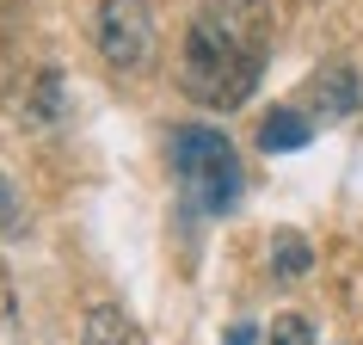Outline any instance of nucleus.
Listing matches in <instances>:
<instances>
[{
  "label": "nucleus",
  "mask_w": 363,
  "mask_h": 345,
  "mask_svg": "<svg viewBox=\"0 0 363 345\" xmlns=\"http://www.w3.org/2000/svg\"><path fill=\"white\" fill-rule=\"evenodd\" d=\"M172 154H179V185H185L191 210H203V216L234 210V197H240V154H234L228 136L197 124V130H179Z\"/></svg>",
  "instance_id": "2"
},
{
  "label": "nucleus",
  "mask_w": 363,
  "mask_h": 345,
  "mask_svg": "<svg viewBox=\"0 0 363 345\" xmlns=\"http://www.w3.org/2000/svg\"><path fill=\"white\" fill-rule=\"evenodd\" d=\"M265 62H271V0H203L185 31L179 87L203 111H234L252 99Z\"/></svg>",
  "instance_id": "1"
},
{
  "label": "nucleus",
  "mask_w": 363,
  "mask_h": 345,
  "mask_svg": "<svg viewBox=\"0 0 363 345\" xmlns=\"http://www.w3.org/2000/svg\"><path fill=\"white\" fill-rule=\"evenodd\" d=\"M93 43L117 75H142L160 50V25H154L148 0H99L93 13Z\"/></svg>",
  "instance_id": "3"
},
{
  "label": "nucleus",
  "mask_w": 363,
  "mask_h": 345,
  "mask_svg": "<svg viewBox=\"0 0 363 345\" xmlns=\"http://www.w3.org/2000/svg\"><path fill=\"white\" fill-rule=\"evenodd\" d=\"M308 142H314V124H308L302 105H277L259 124V148L265 154H289V148H308Z\"/></svg>",
  "instance_id": "6"
},
{
  "label": "nucleus",
  "mask_w": 363,
  "mask_h": 345,
  "mask_svg": "<svg viewBox=\"0 0 363 345\" xmlns=\"http://www.w3.org/2000/svg\"><path fill=\"white\" fill-rule=\"evenodd\" d=\"M25 229H31V222H25V204H19V192H13V179L0 172V234H6V241H19Z\"/></svg>",
  "instance_id": "9"
},
{
  "label": "nucleus",
  "mask_w": 363,
  "mask_h": 345,
  "mask_svg": "<svg viewBox=\"0 0 363 345\" xmlns=\"http://www.w3.org/2000/svg\"><path fill=\"white\" fill-rule=\"evenodd\" d=\"M25 111H31V124H56V117H62V68H43V75H38Z\"/></svg>",
  "instance_id": "8"
},
{
  "label": "nucleus",
  "mask_w": 363,
  "mask_h": 345,
  "mask_svg": "<svg viewBox=\"0 0 363 345\" xmlns=\"http://www.w3.org/2000/svg\"><path fill=\"white\" fill-rule=\"evenodd\" d=\"M302 105H308V117H357L363 111V75L351 62H320L308 75Z\"/></svg>",
  "instance_id": "4"
},
{
  "label": "nucleus",
  "mask_w": 363,
  "mask_h": 345,
  "mask_svg": "<svg viewBox=\"0 0 363 345\" xmlns=\"http://www.w3.org/2000/svg\"><path fill=\"white\" fill-rule=\"evenodd\" d=\"M222 345H259V333H252V327H228V339Z\"/></svg>",
  "instance_id": "12"
},
{
  "label": "nucleus",
  "mask_w": 363,
  "mask_h": 345,
  "mask_svg": "<svg viewBox=\"0 0 363 345\" xmlns=\"http://www.w3.org/2000/svg\"><path fill=\"white\" fill-rule=\"evenodd\" d=\"M19 321V290H13V271H6V259H0V327Z\"/></svg>",
  "instance_id": "11"
},
{
  "label": "nucleus",
  "mask_w": 363,
  "mask_h": 345,
  "mask_svg": "<svg viewBox=\"0 0 363 345\" xmlns=\"http://www.w3.org/2000/svg\"><path fill=\"white\" fill-rule=\"evenodd\" d=\"M314 271V247H308L296 229H284V234H271V278L277 284H296V278H308Z\"/></svg>",
  "instance_id": "7"
},
{
  "label": "nucleus",
  "mask_w": 363,
  "mask_h": 345,
  "mask_svg": "<svg viewBox=\"0 0 363 345\" xmlns=\"http://www.w3.org/2000/svg\"><path fill=\"white\" fill-rule=\"evenodd\" d=\"M80 345H148V339L117 302H93L86 321H80Z\"/></svg>",
  "instance_id": "5"
},
{
  "label": "nucleus",
  "mask_w": 363,
  "mask_h": 345,
  "mask_svg": "<svg viewBox=\"0 0 363 345\" xmlns=\"http://www.w3.org/2000/svg\"><path fill=\"white\" fill-rule=\"evenodd\" d=\"M265 345H314V321L308 314H277L265 333Z\"/></svg>",
  "instance_id": "10"
}]
</instances>
